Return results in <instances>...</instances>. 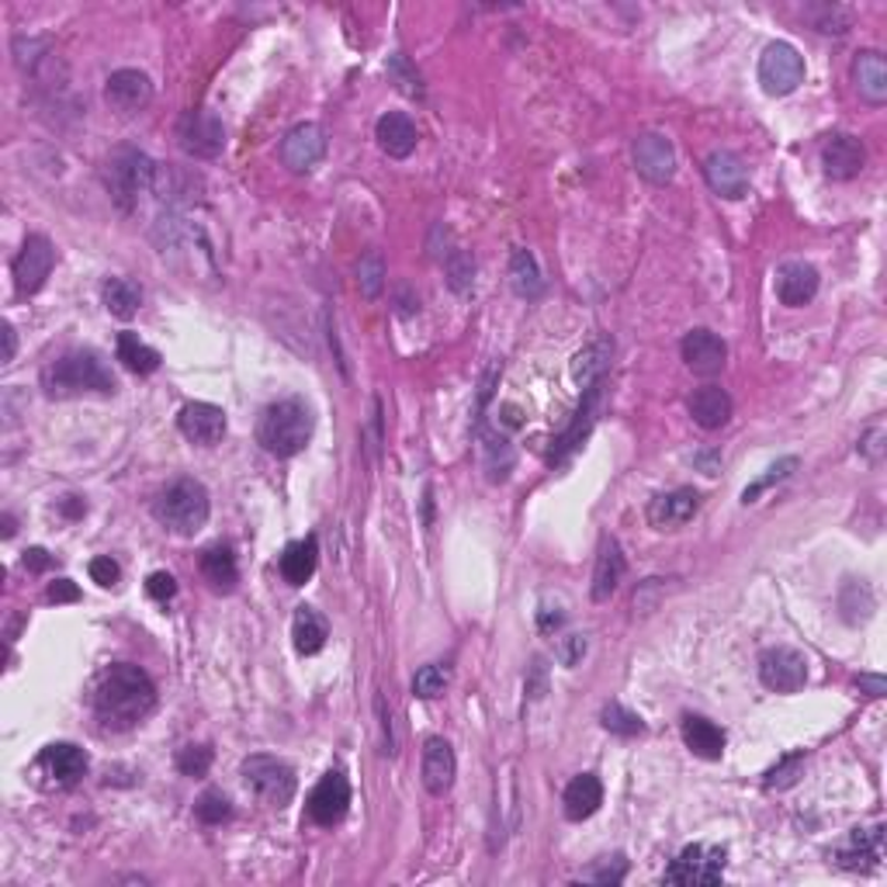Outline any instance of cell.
Segmentation results:
<instances>
[{
    "mask_svg": "<svg viewBox=\"0 0 887 887\" xmlns=\"http://www.w3.org/2000/svg\"><path fill=\"white\" fill-rule=\"evenodd\" d=\"M721 874H724V850L694 843L673 860V867L663 874V880L684 884V887H708V884H718Z\"/></svg>",
    "mask_w": 887,
    "mask_h": 887,
    "instance_id": "obj_9",
    "label": "cell"
},
{
    "mask_svg": "<svg viewBox=\"0 0 887 887\" xmlns=\"http://www.w3.org/2000/svg\"><path fill=\"white\" fill-rule=\"evenodd\" d=\"M42 389L49 399H74V396H115L119 381L104 368V361L95 351H70L56 357L49 368L42 372Z\"/></svg>",
    "mask_w": 887,
    "mask_h": 887,
    "instance_id": "obj_2",
    "label": "cell"
},
{
    "mask_svg": "<svg viewBox=\"0 0 887 887\" xmlns=\"http://www.w3.org/2000/svg\"><path fill=\"white\" fill-rule=\"evenodd\" d=\"M863 164H867V149L850 132H839L822 146V167L829 180H853L860 177Z\"/></svg>",
    "mask_w": 887,
    "mask_h": 887,
    "instance_id": "obj_19",
    "label": "cell"
},
{
    "mask_svg": "<svg viewBox=\"0 0 887 887\" xmlns=\"http://www.w3.org/2000/svg\"><path fill=\"white\" fill-rule=\"evenodd\" d=\"M684 742H687L690 753L700 756V760H721L728 739H724V732H721V728H718L714 721L697 718V714H687V718H684Z\"/></svg>",
    "mask_w": 887,
    "mask_h": 887,
    "instance_id": "obj_32",
    "label": "cell"
},
{
    "mask_svg": "<svg viewBox=\"0 0 887 887\" xmlns=\"http://www.w3.org/2000/svg\"><path fill=\"white\" fill-rule=\"evenodd\" d=\"M853 84L860 90V98L867 104H884L887 101V63L880 53L867 49L856 53L853 59Z\"/></svg>",
    "mask_w": 887,
    "mask_h": 887,
    "instance_id": "obj_27",
    "label": "cell"
},
{
    "mask_svg": "<svg viewBox=\"0 0 887 887\" xmlns=\"http://www.w3.org/2000/svg\"><path fill=\"white\" fill-rule=\"evenodd\" d=\"M760 679L773 694H798L808 684V658L798 648H766L760 655Z\"/></svg>",
    "mask_w": 887,
    "mask_h": 887,
    "instance_id": "obj_10",
    "label": "cell"
},
{
    "mask_svg": "<svg viewBox=\"0 0 887 887\" xmlns=\"http://www.w3.org/2000/svg\"><path fill=\"white\" fill-rule=\"evenodd\" d=\"M357 288L364 299H378L381 288H385V260L378 250H368V254L361 257L357 264Z\"/></svg>",
    "mask_w": 887,
    "mask_h": 887,
    "instance_id": "obj_39",
    "label": "cell"
},
{
    "mask_svg": "<svg viewBox=\"0 0 887 887\" xmlns=\"http://www.w3.org/2000/svg\"><path fill=\"white\" fill-rule=\"evenodd\" d=\"M101 302L111 315H119V320H132L135 312L143 306V291L135 288L129 278H108L101 285Z\"/></svg>",
    "mask_w": 887,
    "mask_h": 887,
    "instance_id": "obj_35",
    "label": "cell"
},
{
    "mask_svg": "<svg viewBox=\"0 0 887 887\" xmlns=\"http://www.w3.org/2000/svg\"><path fill=\"white\" fill-rule=\"evenodd\" d=\"M586 652V639H579V634H573V639H565V648H562V663L565 666H576L579 658Z\"/></svg>",
    "mask_w": 887,
    "mask_h": 887,
    "instance_id": "obj_54",
    "label": "cell"
},
{
    "mask_svg": "<svg viewBox=\"0 0 887 887\" xmlns=\"http://www.w3.org/2000/svg\"><path fill=\"white\" fill-rule=\"evenodd\" d=\"M510 281H513V291L520 299H537L544 281H541V270H537V260L531 250H513V260H510Z\"/></svg>",
    "mask_w": 887,
    "mask_h": 887,
    "instance_id": "obj_36",
    "label": "cell"
},
{
    "mask_svg": "<svg viewBox=\"0 0 887 887\" xmlns=\"http://www.w3.org/2000/svg\"><path fill=\"white\" fill-rule=\"evenodd\" d=\"M624 555H621V544L613 537H603L600 544V555H597V568H594V600L603 603L613 597V589L621 586L624 579Z\"/></svg>",
    "mask_w": 887,
    "mask_h": 887,
    "instance_id": "obj_29",
    "label": "cell"
},
{
    "mask_svg": "<svg viewBox=\"0 0 887 887\" xmlns=\"http://www.w3.org/2000/svg\"><path fill=\"white\" fill-rule=\"evenodd\" d=\"M454 777H458V760H454L451 742L441 735L426 739V745H423V787L434 794V798H444V794L454 787Z\"/></svg>",
    "mask_w": 887,
    "mask_h": 887,
    "instance_id": "obj_20",
    "label": "cell"
},
{
    "mask_svg": "<svg viewBox=\"0 0 887 887\" xmlns=\"http://www.w3.org/2000/svg\"><path fill=\"white\" fill-rule=\"evenodd\" d=\"M177 146L185 149L195 160H215L225 149V125L215 111L209 108H195L185 111L177 122Z\"/></svg>",
    "mask_w": 887,
    "mask_h": 887,
    "instance_id": "obj_7",
    "label": "cell"
},
{
    "mask_svg": "<svg viewBox=\"0 0 887 887\" xmlns=\"http://www.w3.org/2000/svg\"><path fill=\"white\" fill-rule=\"evenodd\" d=\"M146 594H149L153 600L167 603V600L177 597V579H174L170 573H153V576L146 579Z\"/></svg>",
    "mask_w": 887,
    "mask_h": 887,
    "instance_id": "obj_49",
    "label": "cell"
},
{
    "mask_svg": "<svg viewBox=\"0 0 887 887\" xmlns=\"http://www.w3.org/2000/svg\"><path fill=\"white\" fill-rule=\"evenodd\" d=\"M528 690H531V697H534V700L544 694V663H541V658H534V684H531Z\"/></svg>",
    "mask_w": 887,
    "mask_h": 887,
    "instance_id": "obj_56",
    "label": "cell"
},
{
    "mask_svg": "<svg viewBox=\"0 0 887 887\" xmlns=\"http://www.w3.org/2000/svg\"><path fill=\"white\" fill-rule=\"evenodd\" d=\"M209 513H212L209 489H204L198 479H177V483H170L160 496H156V503H153V517L160 520L167 531H174L180 537L198 534L204 524H209Z\"/></svg>",
    "mask_w": 887,
    "mask_h": 887,
    "instance_id": "obj_4",
    "label": "cell"
},
{
    "mask_svg": "<svg viewBox=\"0 0 887 887\" xmlns=\"http://www.w3.org/2000/svg\"><path fill=\"white\" fill-rule=\"evenodd\" d=\"M679 351H684L687 368L700 378H714L728 364V344L711 330H690L684 336V344H679Z\"/></svg>",
    "mask_w": 887,
    "mask_h": 887,
    "instance_id": "obj_16",
    "label": "cell"
},
{
    "mask_svg": "<svg viewBox=\"0 0 887 887\" xmlns=\"http://www.w3.org/2000/svg\"><path fill=\"white\" fill-rule=\"evenodd\" d=\"M351 808V784L340 769L323 773V780L315 784V790L309 794V818L315 825L333 829L344 822V814Z\"/></svg>",
    "mask_w": 887,
    "mask_h": 887,
    "instance_id": "obj_12",
    "label": "cell"
},
{
    "mask_svg": "<svg viewBox=\"0 0 887 887\" xmlns=\"http://www.w3.org/2000/svg\"><path fill=\"white\" fill-rule=\"evenodd\" d=\"M212 766V749L209 745H185L177 753V769L185 773V777H204Z\"/></svg>",
    "mask_w": 887,
    "mask_h": 887,
    "instance_id": "obj_46",
    "label": "cell"
},
{
    "mask_svg": "<svg viewBox=\"0 0 887 887\" xmlns=\"http://www.w3.org/2000/svg\"><path fill=\"white\" fill-rule=\"evenodd\" d=\"M45 597H49L53 603H74V600H80V589H77L70 579H56V583L49 586V594H45Z\"/></svg>",
    "mask_w": 887,
    "mask_h": 887,
    "instance_id": "obj_52",
    "label": "cell"
},
{
    "mask_svg": "<svg viewBox=\"0 0 887 887\" xmlns=\"http://www.w3.org/2000/svg\"><path fill=\"white\" fill-rule=\"evenodd\" d=\"M312 441V409L302 399L270 402L257 420V444L275 458H295Z\"/></svg>",
    "mask_w": 887,
    "mask_h": 887,
    "instance_id": "obj_3",
    "label": "cell"
},
{
    "mask_svg": "<svg viewBox=\"0 0 887 887\" xmlns=\"http://www.w3.org/2000/svg\"><path fill=\"white\" fill-rule=\"evenodd\" d=\"M90 579L101 583V586H115V583L122 579V568H119V562H115V558L101 555V558L90 562Z\"/></svg>",
    "mask_w": 887,
    "mask_h": 887,
    "instance_id": "obj_50",
    "label": "cell"
},
{
    "mask_svg": "<svg viewBox=\"0 0 887 887\" xmlns=\"http://www.w3.org/2000/svg\"><path fill=\"white\" fill-rule=\"evenodd\" d=\"M447 687H451V666H444V663H430V666L417 669V676H413V694L420 700L444 697Z\"/></svg>",
    "mask_w": 887,
    "mask_h": 887,
    "instance_id": "obj_38",
    "label": "cell"
},
{
    "mask_svg": "<svg viewBox=\"0 0 887 887\" xmlns=\"http://www.w3.org/2000/svg\"><path fill=\"white\" fill-rule=\"evenodd\" d=\"M486 444V468H489V479L492 483H503L507 475H510V468H513V447L503 441V437H496V434H486L483 437Z\"/></svg>",
    "mask_w": 887,
    "mask_h": 887,
    "instance_id": "obj_40",
    "label": "cell"
},
{
    "mask_svg": "<svg viewBox=\"0 0 887 887\" xmlns=\"http://www.w3.org/2000/svg\"><path fill=\"white\" fill-rule=\"evenodd\" d=\"M856 687H860V694H867V697L877 700V697L887 694V679H884V676H867V673H863V676L856 679Z\"/></svg>",
    "mask_w": 887,
    "mask_h": 887,
    "instance_id": "obj_53",
    "label": "cell"
},
{
    "mask_svg": "<svg viewBox=\"0 0 887 887\" xmlns=\"http://www.w3.org/2000/svg\"><path fill=\"white\" fill-rule=\"evenodd\" d=\"M697 510H700V496L694 489H676V492H666V496L652 499L648 520L658 531H673L679 524H687Z\"/></svg>",
    "mask_w": 887,
    "mask_h": 887,
    "instance_id": "obj_24",
    "label": "cell"
},
{
    "mask_svg": "<svg viewBox=\"0 0 887 887\" xmlns=\"http://www.w3.org/2000/svg\"><path fill=\"white\" fill-rule=\"evenodd\" d=\"M562 805H565L568 822H586V818H594L603 805V784L594 777V773H579V777L565 787Z\"/></svg>",
    "mask_w": 887,
    "mask_h": 887,
    "instance_id": "obj_26",
    "label": "cell"
},
{
    "mask_svg": "<svg viewBox=\"0 0 887 887\" xmlns=\"http://www.w3.org/2000/svg\"><path fill=\"white\" fill-rule=\"evenodd\" d=\"M760 84L769 98H787L805 84V59L790 42H773L760 59Z\"/></svg>",
    "mask_w": 887,
    "mask_h": 887,
    "instance_id": "obj_8",
    "label": "cell"
},
{
    "mask_svg": "<svg viewBox=\"0 0 887 887\" xmlns=\"http://www.w3.org/2000/svg\"><path fill=\"white\" fill-rule=\"evenodd\" d=\"M53 264H56V250L53 243L45 240L42 233H32L21 246V254L14 257V288L21 299H29V295L42 291V285L49 281L53 275Z\"/></svg>",
    "mask_w": 887,
    "mask_h": 887,
    "instance_id": "obj_11",
    "label": "cell"
},
{
    "mask_svg": "<svg viewBox=\"0 0 887 887\" xmlns=\"http://www.w3.org/2000/svg\"><path fill=\"white\" fill-rule=\"evenodd\" d=\"M14 534V517H4V537Z\"/></svg>",
    "mask_w": 887,
    "mask_h": 887,
    "instance_id": "obj_58",
    "label": "cell"
},
{
    "mask_svg": "<svg viewBox=\"0 0 887 887\" xmlns=\"http://www.w3.org/2000/svg\"><path fill=\"white\" fill-rule=\"evenodd\" d=\"M195 814L201 818L204 825H222V822H230L233 818V805L230 798H225L222 790H204L198 805H195Z\"/></svg>",
    "mask_w": 887,
    "mask_h": 887,
    "instance_id": "obj_42",
    "label": "cell"
},
{
    "mask_svg": "<svg viewBox=\"0 0 887 887\" xmlns=\"http://www.w3.org/2000/svg\"><path fill=\"white\" fill-rule=\"evenodd\" d=\"M884 853V825L874 829H856L850 839V850H843L835 856V863L843 871H874L877 860Z\"/></svg>",
    "mask_w": 887,
    "mask_h": 887,
    "instance_id": "obj_28",
    "label": "cell"
},
{
    "mask_svg": "<svg viewBox=\"0 0 887 887\" xmlns=\"http://www.w3.org/2000/svg\"><path fill=\"white\" fill-rule=\"evenodd\" d=\"M180 434L198 447H215L225 437V413L212 402H188L177 417Z\"/></svg>",
    "mask_w": 887,
    "mask_h": 887,
    "instance_id": "obj_18",
    "label": "cell"
},
{
    "mask_svg": "<svg viewBox=\"0 0 887 887\" xmlns=\"http://www.w3.org/2000/svg\"><path fill=\"white\" fill-rule=\"evenodd\" d=\"M801 773H805V756H801V753H790V756H784L777 766H773V769L766 773L763 787H766V790H787V787L798 784Z\"/></svg>",
    "mask_w": 887,
    "mask_h": 887,
    "instance_id": "obj_44",
    "label": "cell"
},
{
    "mask_svg": "<svg viewBox=\"0 0 887 887\" xmlns=\"http://www.w3.org/2000/svg\"><path fill=\"white\" fill-rule=\"evenodd\" d=\"M631 156L639 174L652 180V185H669L676 174V149L663 132H642L639 140H634Z\"/></svg>",
    "mask_w": 887,
    "mask_h": 887,
    "instance_id": "obj_13",
    "label": "cell"
},
{
    "mask_svg": "<svg viewBox=\"0 0 887 887\" xmlns=\"http://www.w3.org/2000/svg\"><path fill=\"white\" fill-rule=\"evenodd\" d=\"M444 264H447V285H451V291L465 295L472 288V281H475V260H472V254H468V250H451Z\"/></svg>",
    "mask_w": 887,
    "mask_h": 887,
    "instance_id": "obj_43",
    "label": "cell"
},
{
    "mask_svg": "<svg viewBox=\"0 0 887 887\" xmlns=\"http://www.w3.org/2000/svg\"><path fill=\"white\" fill-rule=\"evenodd\" d=\"M326 156V132L315 122L295 125L281 140V164L295 174L312 170Z\"/></svg>",
    "mask_w": 887,
    "mask_h": 887,
    "instance_id": "obj_15",
    "label": "cell"
},
{
    "mask_svg": "<svg viewBox=\"0 0 887 887\" xmlns=\"http://www.w3.org/2000/svg\"><path fill=\"white\" fill-rule=\"evenodd\" d=\"M860 454L867 462H880L884 458V426H871L867 437L860 441Z\"/></svg>",
    "mask_w": 887,
    "mask_h": 887,
    "instance_id": "obj_51",
    "label": "cell"
},
{
    "mask_svg": "<svg viewBox=\"0 0 887 887\" xmlns=\"http://www.w3.org/2000/svg\"><path fill=\"white\" fill-rule=\"evenodd\" d=\"M315 562H320V541L315 534L302 537V541H291L285 555H281V576L288 586H306L315 573Z\"/></svg>",
    "mask_w": 887,
    "mask_h": 887,
    "instance_id": "obj_31",
    "label": "cell"
},
{
    "mask_svg": "<svg viewBox=\"0 0 887 887\" xmlns=\"http://www.w3.org/2000/svg\"><path fill=\"white\" fill-rule=\"evenodd\" d=\"M603 728L613 735H621V739H634V735H642L645 732V721L639 714H631L628 708H621V703H607L603 708Z\"/></svg>",
    "mask_w": 887,
    "mask_h": 887,
    "instance_id": "obj_41",
    "label": "cell"
},
{
    "mask_svg": "<svg viewBox=\"0 0 887 887\" xmlns=\"http://www.w3.org/2000/svg\"><path fill=\"white\" fill-rule=\"evenodd\" d=\"M38 766L49 773L56 787H74L87 773V756L74 742H53L45 745V753L38 756Z\"/></svg>",
    "mask_w": 887,
    "mask_h": 887,
    "instance_id": "obj_22",
    "label": "cell"
},
{
    "mask_svg": "<svg viewBox=\"0 0 887 887\" xmlns=\"http://www.w3.org/2000/svg\"><path fill=\"white\" fill-rule=\"evenodd\" d=\"M687 409L697 426L703 430H721L728 420H732V396H728L721 385H703L687 399Z\"/></svg>",
    "mask_w": 887,
    "mask_h": 887,
    "instance_id": "obj_25",
    "label": "cell"
},
{
    "mask_svg": "<svg viewBox=\"0 0 887 887\" xmlns=\"http://www.w3.org/2000/svg\"><path fill=\"white\" fill-rule=\"evenodd\" d=\"M49 565H53V558H49V552H45V548H29L25 552V568H29V573H45Z\"/></svg>",
    "mask_w": 887,
    "mask_h": 887,
    "instance_id": "obj_55",
    "label": "cell"
},
{
    "mask_svg": "<svg viewBox=\"0 0 887 887\" xmlns=\"http://www.w3.org/2000/svg\"><path fill=\"white\" fill-rule=\"evenodd\" d=\"M628 877V860L624 856H603L597 867H589L583 880L589 884H621Z\"/></svg>",
    "mask_w": 887,
    "mask_h": 887,
    "instance_id": "obj_47",
    "label": "cell"
},
{
    "mask_svg": "<svg viewBox=\"0 0 887 887\" xmlns=\"http://www.w3.org/2000/svg\"><path fill=\"white\" fill-rule=\"evenodd\" d=\"M703 177H708L711 191L728 201H739L749 195V170L739 156L728 149H714L708 160H703Z\"/></svg>",
    "mask_w": 887,
    "mask_h": 887,
    "instance_id": "obj_17",
    "label": "cell"
},
{
    "mask_svg": "<svg viewBox=\"0 0 887 887\" xmlns=\"http://www.w3.org/2000/svg\"><path fill=\"white\" fill-rule=\"evenodd\" d=\"M104 101L119 115H140L153 101V84L143 70H115L104 84Z\"/></svg>",
    "mask_w": 887,
    "mask_h": 887,
    "instance_id": "obj_14",
    "label": "cell"
},
{
    "mask_svg": "<svg viewBox=\"0 0 887 887\" xmlns=\"http://www.w3.org/2000/svg\"><path fill=\"white\" fill-rule=\"evenodd\" d=\"M153 180H156V164L146 153L129 149V146L111 153V160L104 167V185L111 191V201H115L122 212H132L140 195L153 191Z\"/></svg>",
    "mask_w": 887,
    "mask_h": 887,
    "instance_id": "obj_5",
    "label": "cell"
},
{
    "mask_svg": "<svg viewBox=\"0 0 887 887\" xmlns=\"http://www.w3.org/2000/svg\"><path fill=\"white\" fill-rule=\"evenodd\" d=\"M291 639L302 655H315V652H323V645L330 639V624L315 607H299L295 610V621H291Z\"/></svg>",
    "mask_w": 887,
    "mask_h": 887,
    "instance_id": "obj_33",
    "label": "cell"
},
{
    "mask_svg": "<svg viewBox=\"0 0 887 887\" xmlns=\"http://www.w3.org/2000/svg\"><path fill=\"white\" fill-rule=\"evenodd\" d=\"M794 468H798V458H784V462H777V465H773V468H766V475H763V479H756L753 486H749V489L742 492V503H756V496H760V492H766V489H769L773 483H784V479H787V475H790Z\"/></svg>",
    "mask_w": 887,
    "mask_h": 887,
    "instance_id": "obj_48",
    "label": "cell"
},
{
    "mask_svg": "<svg viewBox=\"0 0 887 887\" xmlns=\"http://www.w3.org/2000/svg\"><path fill=\"white\" fill-rule=\"evenodd\" d=\"M156 708V687L153 679L140 669V666H111L95 690V711L101 718L104 728H115V732H125V728H135L149 711Z\"/></svg>",
    "mask_w": 887,
    "mask_h": 887,
    "instance_id": "obj_1",
    "label": "cell"
},
{
    "mask_svg": "<svg viewBox=\"0 0 887 887\" xmlns=\"http://www.w3.org/2000/svg\"><path fill=\"white\" fill-rule=\"evenodd\" d=\"M610 354H613V344L607 336L594 340V344H586L576 357H573V381L579 389H594V385L603 381L607 368H610Z\"/></svg>",
    "mask_w": 887,
    "mask_h": 887,
    "instance_id": "obj_30",
    "label": "cell"
},
{
    "mask_svg": "<svg viewBox=\"0 0 887 887\" xmlns=\"http://www.w3.org/2000/svg\"><path fill=\"white\" fill-rule=\"evenodd\" d=\"M818 295V270L808 260H787L777 267V299L787 309H801Z\"/></svg>",
    "mask_w": 887,
    "mask_h": 887,
    "instance_id": "obj_21",
    "label": "cell"
},
{
    "mask_svg": "<svg viewBox=\"0 0 887 887\" xmlns=\"http://www.w3.org/2000/svg\"><path fill=\"white\" fill-rule=\"evenodd\" d=\"M119 361L135 375H153L156 368H160V354H156L149 344H143L140 333H122L119 336Z\"/></svg>",
    "mask_w": 887,
    "mask_h": 887,
    "instance_id": "obj_37",
    "label": "cell"
},
{
    "mask_svg": "<svg viewBox=\"0 0 887 887\" xmlns=\"http://www.w3.org/2000/svg\"><path fill=\"white\" fill-rule=\"evenodd\" d=\"M201 576L212 583V589L219 594H230L240 579V568H236V555L225 548V544H215L201 555Z\"/></svg>",
    "mask_w": 887,
    "mask_h": 887,
    "instance_id": "obj_34",
    "label": "cell"
},
{
    "mask_svg": "<svg viewBox=\"0 0 887 887\" xmlns=\"http://www.w3.org/2000/svg\"><path fill=\"white\" fill-rule=\"evenodd\" d=\"M240 777L267 808H285L295 798V769L278 756H246Z\"/></svg>",
    "mask_w": 887,
    "mask_h": 887,
    "instance_id": "obj_6",
    "label": "cell"
},
{
    "mask_svg": "<svg viewBox=\"0 0 887 887\" xmlns=\"http://www.w3.org/2000/svg\"><path fill=\"white\" fill-rule=\"evenodd\" d=\"M375 140H378V146L385 153L392 156V160H406V156L417 149L420 132H417V125H413V119H409V115H402V111H389V115L378 119Z\"/></svg>",
    "mask_w": 887,
    "mask_h": 887,
    "instance_id": "obj_23",
    "label": "cell"
},
{
    "mask_svg": "<svg viewBox=\"0 0 887 887\" xmlns=\"http://www.w3.org/2000/svg\"><path fill=\"white\" fill-rule=\"evenodd\" d=\"M4 364H11L14 361V347H18V336H14V326L11 323H4Z\"/></svg>",
    "mask_w": 887,
    "mask_h": 887,
    "instance_id": "obj_57",
    "label": "cell"
},
{
    "mask_svg": "<svg viewBox=\"0 0 887 887\" xmlns=\"http://www.w3.org/2000/svg\"><path fill=\"white\" fill-rule=\"evenodd\" d=\"M389 77L396 80V87L402 90V95H409V98H423V80H420V74L413 70V63H409L402 53H396V56L389 59Z\"/></svg>",
    "mask_w": 887,
    "mask_h": 887,
    "instance_id": "obj_45",
    "label": "cell"
}]
</instances>
